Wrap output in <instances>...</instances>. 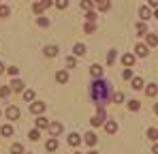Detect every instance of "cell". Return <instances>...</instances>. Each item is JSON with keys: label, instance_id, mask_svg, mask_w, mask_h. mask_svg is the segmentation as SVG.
Here are the masks:
<instances>
[{"label": "cell", "instance_id": "31", "mask_svg": "<svg viewBox=\"0 0 158 154\" xmlns=\"http://www.w3.org/2000/svg\"><path fill=\"white\" fill-rule=\"evenodd\" d=\"M109 9H111V2H109V0L98 2V11H103V13H105V11H109Z\"/></svg>", "mask_w": 158, "mask_h": 154}, {"label": "cell", "instance_id": "33", "mask_svg": "<svg viewBox=\"0 0 158 154\" xmlns=\"http://www.w3.org/2000/svg\"><path fill=\"white\" fill-rule=\"evenodd\" d=\"M11 15V9L6 4H0V17H9Z\"/></svg>", "mask_w": 158, "mask_h": 154}, {"label": "cell", "instance_id": "1", "mask_svg": "<svg viewBox=\"0 0 158 154\" xmlns=\"http://www.w3.org/2000/svg\"><path fill=\"white\" fill-rule=\"evenodd\" d=\"M90 96H92V101L96 103V107L105 105V103L111 99V83L105 81L103 77H101V79H94L92 86H90Z\"/></svg>", "mask_w": 158, "mask_h": 154}, {"label": "cell", "instance_id": "43", "mask_svg": "<svg viewBox=\"0 0 158 154\" xmlns=\"http://www.w3.org/2000/svg\"><path fill=\"white\" fill-rule=\"evenodd\" d=\"M41 4L47 9V6H52V4H53V0H41Z\"/></svg>", "mask_w": 158, "mask_h": 154}, {"label": "cell", "instance_id": "5", "mask_svg": "<svg viewBox=\"0 0 158 154\" xmlns=\"http://www.w3.org/2000/svg\"><path fill=\"white\" fill-rule=\"evenodd\" d=\"M148 53H150V47H148V45H143V43H137V45H135V56L145 58Z\"/></svg>", "mask_w": 158, "mask_h": 154}, {"label": "cell", "instance_id": "32", "mask_svg": "<svg viewBox=\"0 0 158 154\" xmlns=\"http://www.w3.org/2000/svg\"><path fill=\"white\" fill-rule=\"evenodd\" d=\"M148 137L152 141H158V128H148Z\"/></svg>", "mask_w": 158, "mask_h": 154}, {"label": "cell", "instance_id": "44", "mask_svg": "<svg viewBox=\"0 0 158 154\" xmlns=\"http://www.w3.org/2000/svg\"><path fill=\"white\" fill-rule=\"evenodd\" d=\"M150 6H158V0H150Z\"/></svg>", "mask_w": 158, "mask_h": 154}, {"label": "cell", "instance_id": "20", "mask_svg": "<svg viewBox=\"0 0 158 154\" xmlns=\"http://www.w3.org/2000/svg\"><path fill=\"white\" fill-rule=\"evenodd\" d=\"M145 41H148V47H154L158 45V34H145Z\"/></svg>", "mask_w": 158, "mask_h": 154}, {"label": "cell", "instance_id": "42", "mask_svg": "<svg viewBox=\"0 0 158 154\" xmlns=\"http://www.w3.org/2000/svg\"><path fill=\"white\" fill-rule=\"evenodd\" d=\"M122 77H124V79H132V71H131V69H124Z\"/></svg>", "mask_w": 158, "mask_h": 154}, {"label": "cell", "instance_id": "8", "mask_svg": "<svg viewBox=\"0 0 158 154\" xmlns=\"http://www.w3.org/2000/svg\"><path fill=\"white\" fill-rule=\"evenodd\" d=\"M135 58H137L135 53H124V56H122V64H124L126 69H131L132 64H135Z\"/></svg>", "mask_w": 158, "mask_h": 154}, {"label": "cell", "instance_id": "39", "mask_svg": "<svg viewBox=\"0 0 158 154\" xmlns=\"http://www.w3.org/2000/svg\"><path fill=\"white\" fill-rule=\"evenodd\" d=\"M24 101H34V92L32 90H26L24 92Z\"/></svg>", "mask_w": 158, "mask_h": 154}, {"label": "cell", "instance_id": "35", "mask_svg": "<svg viewBox=\"0 0 158 154\" xmlns=\"http://www.w3.org/2000/svg\"><path fill=\"white\" fill-rule=\"evenodd\" d=\"M66 66H69V69H75V66H77V60H75V56H69V58H66Z\"/></svg>", "mask_w": 158, "mask_h": 154}, {"label": "cell", "instance_id": "28", "mask_svg": "<svg viewBox=\"0 0 158 154\" xmlns=\"http://www.w3.org/2000/svg\"><path fill=\"white\" fill-rule=\"evenodd\" d=\"M11 154H24V146L22 143H13L11 146Z\"/></svg>", "mask_w": 158, "mask_h": 154}, {"label": "cell", "instance_id": "46", "mask_svg": "<svg viewBox=\"0 0 158 154\" xmlns=\"http://www.w3.org/2000/svg\"><path fill=\"white\" fill-rule=\"evenodd\" d=\"M2 73H4V64L0 62V75H2Z\"/></svg>", "mask_w": 158, "mask_h": 154}, {"label": "cell", "instance_id": "19", "mask_svg": "<svg viewBox=\"0 0 158 154\" xmlns=\"http://www.w3.org/2000/svg\"><path fill=\"white\" fill-rule=\"evenodd\" d=\"M131 81H132V90H143V86H145L141 77H132Z\"/></svg>", "mask_w": 158, "mask_h": 154}, {"label": "cell", "instance_id": "21", "mask_svg": "<svg viewBox=\"0 0 158 154\" xmlns=\"http://www.w3.org/2000/svg\"><path fill=\"white\" fill-rule=\"evenodd\" d=\"M139 15H141V19H143V22H145V19H150V15H152L150 6H141V9H139Z\"/></svg>", "mask_w": 158, "mask_h": 154}, {"label": "cell", "instance_id": "10", "mask_svg": "<svg viewBox=\"0 0 158 154\" xmlns=\"http://www.w3.org/2000/svg\"><path fill=\"white\" fill-rule=\"evenodd\" d=\"M81 141H83V139H81V135H77V133H71V135H69V146L77 148Z\"/></svg>", "mask_w": 158, "mask_h": 154}, {"label": "cell", "instance_id": "27", "mask_svg": "<svg viewBox=\"0 0 158 154\" xmlns=\"http://www.w3.org/2000/svg\"><path fill=\"white\" fill-rule=\"evenodd\" d=\"M73 51H75V56H83V53H85V45H83V43H77V45L73 47Z\"/></svg>", "mask_w": 158, "mask_h": 154}, {"label": "cell", "instance_id": "29", "mask_svg": "<svg viewBox=\"0 0 158 154\" xmlns=\"http://www.w3.org/2000/svg\"><path fill=\"white\" fill-rule=\"evenodd\" d=\"M115 58H118V53H115V49H111V51H109V53H107V64L111 66V64L115 62Z\"/></svg>", "mask_w": 158, "mask_h": 154}, {"label": "cell", "instance_id": "16", "mask_svg": "<svg viewBox=\"0 0 158 154\" xmlns=\"http://www.w3.org/2000/svg\"><path fill=\"white\" fill-rule=\"evenodd\" d=\"M45 148H47V152H56V150H58V139H56V137H52V139H47Z\"/></svg>", "mask_w": 158, "mask_h": 154}, {"label": "cell", "instance_id": "47", "mask_svg": "<svg viewBox=\"0 0 158 154\" xmlns=\"http://www.w3.org/2000/svg\"><path fill=\"white\" fill-rule=\"evenodd\" d=\"M154 113H158V103H156V105H154Z\"/></svg>", "mask_w": 158, "mask_h": 154}, {"label": "cell", "instance_id": "23", "mask_svg": "<svg viewBox=\"0 0 158 154\" xmlns=\"http://www.w3.org/2000/svg\"><path fill=\"white\" fill-rule=\"evenodd\" d=\"M137 34H139V36L148 34V26H145V22H139V24H137Z\"/></svg>", "mask_w": 158, "mask_h": 154}, {"label": "cell", "instance_id": "4", "mask_svg": "<svg viewBox=\"0 0 158 154\" xmlns=\"http://www.w3.org/2000/svg\"><path fill=\"white\" fill-rule=\"evenodd\" d=\"M4 113H6V118H9V120H17L22 111H19V107H15V105H11V107H6V111H4Z\"/></svg>", "mask_w": 158, "mask_h": 154}, {"label": "cell", "instance_id": "14", "mask_svg": "<svg viewBox=\"0 0 158 154\" xmlns=\"http://www.w3.org/2000/svg\"><path fill=\"white\" fill-rule=\"evenodd\" d=\"M56 81L58 83H66L69 81V71H58L56 73Z\"/></svg>", "mask_w": 158, "mask_h": 154}, {"label": "cell", "instance_id": "25", "mask_svg": "<svg viewBox=\"0 0 158 154\" xmlns=\"http://www.w3.org/2000/svg\"><path fill=\"white\" fill-rule=\"evenodd\" d=\"M28 137H30V141H39V137H41V130H39V128H32V130L28 133Z\"/></svg>", "mask_w": 158, "mask_h": 154}, {"label": "cell", "instance_id": "26", "mask_svg": "<svg viewBox=\"0 0 158 154\" xmlns=\"http://www.w3.org/2000/svg\"><path fill=\"white\" fill-rule=\"evenodd\" d=\"M11 92H13V90H11L9 86H2V88H0V99H9Z\"/></svg>", "mask_w": 158, "mask_h": 154}, {"label": "cell", "instance_id": "24", "mask_svg": "<svg viewBox=\"0 0 158 154\" xmlns=\"http://www.w3.org/2000/svg\"><path fill=\"white\" fill-rule=\"evenodd\" d=\"M32 11H34V13L41 17V15H43V11H45V6H43L41 2H34V4H32Z\"/></svg>", "mask_w": 158, "mask_h": 154}, {"label": "cell", "instance_id": "18", "mask_svg": "<svg viewBox=\"0 0 158 154\" xmlns=\"http://www.w3.org/2000/svg\"><path fill=\"white\" fill-rule=\"evenodd\" d=\"M145 94H148V96H156L158 94V86L156 83H148V86H145Z\"/></svg>", "mask_w": 158, "mask_h": 154}, {"label": "cell", "instance_id": "48", "mask_svg": "<svg viewBox=\"0 0 158 154\" xmlns=\"http://www.w3.org/2000/svg\"><path fill=\"white\" fill-rule=\"evenodd\" d=\"M154 17H156V19H158V9H156V11H154Z\"/></svg>", "mask_w": 158, "mask_h": 154}, {"label": "cell", "instance_id": "30", "mask_svg": "<svg viewBox=\"0 0 158 154\" xmlns=\"http://www.w3.org/2000/svg\"><path fill=\"white\" fill-rule=\"evenodd\" d=\"M139 107H141V103L137 101V99L128 101V109H131V111H139Z\"/></svg>", "mask_w": 158, "mask_h": 154}, {"label": "cell", "instance_id": "17", "mask_svg": "<svg viewBox=\"0 0 158 154\" xmlns=\"http://www.w3.org/2000/svg\"><path fill=\"white\" fill-rule=\"evenodd\" d=\"M103 126H105V130L109 133V135H113V133H118V124H115L113 120H109V122H105Z\"/></svg>", "mask_w": 158, "mask_h": 154}, {"label": "cell", "instance_id": "12", "mask_svg": "<svg viewBox=\"0 0 158 154\" xmlns=\"http://www.w3.org/2000/svg\"><path fill=\"white\" fill-rule=\"evenodd\" d=\"M11 90H13V92H24V81L15 77V79L11 81Z\"/></svg>", "mask_w": 158, "mask_h": 154}, {"label": "cell", "instance_id": "50", "mask_svg": "<svg viewBox=\"0 0 158 154\" xmlns=\"http://www.w3.org/2000/svg\"><path fill=\"white\" fill-rule=\"evenodd\" d=\"M94 2H96V4H98V2H103V0H94Z\"/></svg>", "mask_w": 158, "mask_h": 154}, {"label": "cell", "instance_id": "7", "mask_svg": "<svg viewBox=\"0 0 158 154\" xmlns=\"http://www.w3.org/2000/svg\"><path fill=\"white\" fill-rule=\"evenodd\" d=\"M90 75L94 77V79H101V77H103V66H101V64H92V66H90Z\"/></svg>", "mask_w": 158, "mask_h": 154}, {"label": "cell", "instance_id": "36", "mask_svg": "<svg viewBox=\"0 0 158 154\" xmlns=\"http://www.w3.org/2000/svg\"><path fill=\"white\" fill-rule=\"evenodd\" d=\"M85 22H92V24H94V22H96V13H94V11H88V13H85Z\"/></svg>", "mask_w": 158, "mask_h": 154}, {"label": "cell", "instance_id": "15", "mask_svg": "<svg viewBox=\"0 0 158 154\" xmlns=\"http://www.w3.org/2000/svg\"><path fill=\"white\" fill-rule=\"evenodd\" d=\"M13 133H15V130H13L11 124H2V126H0V135H2V137H11Z\"/></svg>", "mask_w": 158, "mask_h": 154}, {"label": "cell", "instance_id": "22", "mask_svg": "<svg viewBox=\"0 0 158 154\" xmlns=\"http://www.w3.org/2000/svg\"><path fill=\"white\" fill-rule=\"evenodd\" d=\"M83 32H85V34H94V32H96V24L85 22V26H83Z\"/></svg>", "mask_w": 158, "mask_h": 154}, {"label": "cell", "instance_id": "37", "mask_svg": "<svg viewBox=\"0 0 158 154\" xmlns=\"http://www.w3.org/2000/svg\"><path fill=\"white\" fill-rule=\"evenodd\" d=\"M81 9H85V11H92V0H81Z\"/></svg>", "mask_w": 158, "mask_h": 154}, {"label": "cell", "instance_id": "3", "mask_svg": "<svg viewBox=\"0 0 158 154\" xmlns=\"http://www.w3.org/2000/svg\"><path fill=\"white\" fill-rule=\"evenodd\" d=\"M45 107H47L45 103H41V101H34L32 105H30V111H32L34 116H41V113L45 111Z\"/></svg>", "mask_w": 158, "mask_h": 154}, {"label": "cell", "instance_id": "41", "mask_svg": "<svg viewBox=\"0 0 158 154\" xmlns=\"http://www.w3.org/2000/svg\"><path fill=\"white\" fill-rule=\"evenodd\" d=\"M6 71H9V75H13V77H17V73H19V69H17V66H9Z\"/></svg>", "mask_w": 158, "mask_h": 154}, {"label": "cell", "instance_id": "40", "mask_svg": "<svg viewBox=\"0 0 158 154\" xmlns=\"http://www.w3.org/2000/svg\"><path fill=\"white\" fill-rule=\"evenodd\" d=\"M113 101L115 103H124V94H122V92H115V94H113Z\"/></svg>", "mask_w": 158, "mask_h": 154}, {"label": "cell", "instance_id": "49", "mask_svg": "<svg viewBox=\"0 0 158 154\" xmlns=\"http://www.w3.org/2000/svg\"><path fill=\"white\" fill-rule=\"evenodd\" d=\"M88 154H98V152H94V150H90V152H88Z\"/></svg>", "mask_w": 158, "mask_h": 154}, {"label": "cell", "instance_id": "34", "mask_svg": "<svg viewBox=\"0 0 158 154\" xmlns=\"http://www.w3.org/2000/svg\"><path fill=\"white\" fill-rule=\"evenodd\" d=\"M36 26H41V28H47V26H49V19H47V17H43V15H41V17H39V19H36Z\"/></svg>", "mask_w": 158, "mask_h": 154}, {"label": "cell", "instance_id": "6", "mask_svg": "<svg viewBox=\"0 0 158 154\" xmlns=\"http://www.w3.org/2000/svg\"><path fill=\"white\" fill-rule=\"evenodd\" d=\"M62 124L60 122H49V133H52V137H58V135H62Z\"/></svg>", "mask_w": 158, "mask_h": 154}, {"label": "cell", "instance_id": "45", "mask_svg": "<svg viewBox=\"0 0 158 154\" xmlns=\"http://www.w3.org/2000/svg\"><path fill=\"white\" fill-rule=\"evenodd\" d=\"M152 152H154V154H158V143H154V148H152Z\"/></svg>", "mask_w": 158, "mask_h": 154}, {"label": "cell", "instance_id": "51", "mask_svg": "<svg viewBox=\"0 0 158 154\" xmlns=\"http://www.w3.org/2000/svg\"><path fill=\"white\" fill-rule=\"evenodd\" d=\"M75 154H81V152H75Z\"/></svg>", "mask_w": 158, "mask_h": 154}, {"label": "cell", "instance_id": "38", "mask_svg": "<svg viewBox=\"0 0 158 154\" xmlns=\"http://www.w3.org/2000/svg\"><path fill=\"white\" fill-rule=\"evenodd\" d=\"M53 4H56L58 9H66V6H69V0H56Z\"/></svg>", "mask_w": 158, "mask_h": 154}, {"label": "cell", "instance_id": "2", "mask_svg": "<svg viewBox=\"0 0 158 154\" xmlns=\"http://www.w3.org/2000/svg\"><path fill=\"white\" fill-rule=\"evenodd\" d=\"M98 109V113L90 120L92 122V126H103L105 124V120H107V111H105V105H101V107H96Z\"/></svg>", "mask_w": 158, "mask_h": 154}, {"label": "cell", "instance_id": "9", "mask_svg": "<svg viewBox=\"0 0 158 154\" xmlns=\"http://www.w3.org/2000/svg\"><path fill=\"white\" fill-rule=\"evenodd\" d=\"M34 126L39 128V130H43V128H49V120H47V118H43V116H39V118L34 120Z\"/></svg>", "mask_w": 158, "mask_h": 154}, {"label": "cell", "instance_id": "11", "mask_svg": "<svg viewBox=\"0 0 158 154\" xmlns=\"http://www.w3.org/2000/svg\"><path fill=\"white\" fill-rule=\"evenodd\" d=\"M58 45H47V47H45V49H43V53H45V56H47V58H56V56H58Z\"/></svg>", "mask_w": 158, "mask_h": 154}, {"label": "cell", "instance_id": "13", "mask_svg": "<svg viewBox=\"0 0 158 154\" xmlns=\"http://www.w3.org/2000/svg\"><path fill=\"white\" fill-rule=\"evenodd\" d=\"M83 141H85V143H88V146H90V148H94V146H96V143H98V137H96V135H94V133H88V135H85V137H83Z\"/></svg>", "mask_w": 158, "mask_h": 154}]
</instances>
